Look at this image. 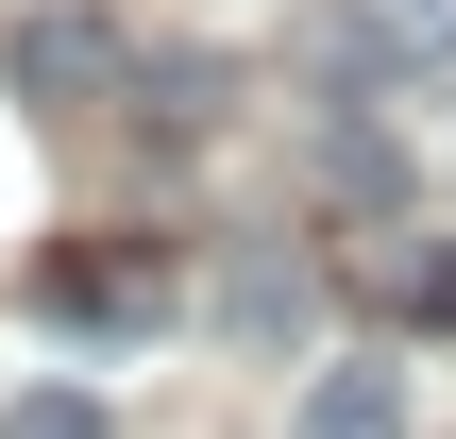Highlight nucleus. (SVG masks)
Wrapping results in <instances>:
<instances>
[{"instance_id":"nucleus-1","label":"nucleus","mask_w":456,"mask_h":439,"mask_svg":"<svg viewBox=\"0 0 456 439\" xmlns=\"http://www.w3.org/2000/svg\"><path fill=\"white\" fill-rule=\"evenodd\" d=\"M0 85H17V102H51V118L135 102V34H118V17H85V0H34V17L0 34Z\"/></svg>"},{"instance_id":"nucleus-2","label":"nucleus","mask_w":456,"mask_h":439,"mask_svg":"<svg viewBox=\"0 0 456 439\" xmlns=\"http://www.w3.org/2000/svg\"><path fill=\"white\" fill-rule=\"evenodd\" d=\"M68 321H169V254H51Z\"/></svg>"},{"instance_id":"nucleus-3","label":"nucleus","mask_w":456,"mask_h":439,"mask_svg":"<svg viewBox=\"0 0 456 439\" xmlns=\"http://www.w3.org/2000/svg\"><path fill=\"white\" fill-rule=\"evenodd\" d=\"M220 321H237V338H305V321H322V271H305V254H271V237H254V254H237V271H220Z\"/></svg>"},{"instance_id":"nucleus-4","label":"nucleus","mask_w":456,"mask_h":439,"mask_svg":"<svg viewBox=\"0 0 456 439\" xmlns=\"http://www.w3.org/2000/svg\"><path fill=\"white\" fill-rule=\"evenodd\" d=\"M305 439H406V372H389V355H338V372L305 389Z\"/></svg>"},{"instance_id":"nucleus-5","label":"nucleus","mask_w":456,"mask_h":439,"mask_svg":"<svg viewBox=\"0 0 456 439\" xmlns=\"http://www.w3.org/2000/svg\"><path fill=\"white\" fill-rule=\"evenodd\" d=\"M372 305H406V321H456V237H389V254H372Z\"/></svg>"},{"instance_id":"nucleus-6","label":"nucleus","mask_w":456,"mask_h":439,"mask_svg":"<svg viewBox=\"0 0 456 439\" xmlns=\"http://www.w3.org/2000/svg\"><path fill=\"white\" fill-rule=\"evenodd\" d=\"M355 17H372L389 85H406V68H456V0H355Z\"/></svg>"},{"instance_id":"nucleus-7","label":"nucleus","mask_w":456,"mask_h":439,"mask_svg":"<svg viewBox=\"0 0 456 439\" xmlns=\"http://www.w3.org/2000/svg\"><path fill=\"white\" fill-rule=\"evenodd\" d=\"M0 439H118V423H102L85 389H17V406H0Z\"/></svg>"},{"instance_id":"nucleus-8","label":"nucleus","mask_w":456,"mask_h":439,"mask_svg":"<svg viewBox=\"0 0 456 439\" xmlns=\"http://www.w3.org/2000/svg\"><path fill=\"white\" fill-rule=\"evenodd\" d=\"M135 102H169V118H220V68H203V51H152V68H135Z\"/></svg>"}]
</instances>
